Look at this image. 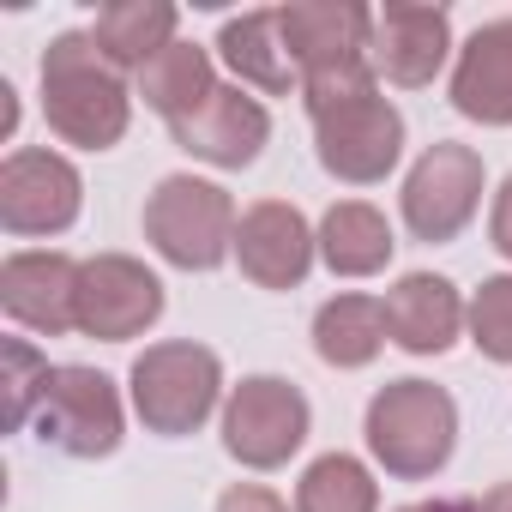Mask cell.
<instances>
[{
	"instance_id": "obj_14",
	"label": "cell",
	"mask_w": 512,
	"mask_h": 512,
	"mask_svg": "<svg viewBox=\"0 0 512 512\" xmlns=\"http://www.w3.org/2000/svg\"><path fill=\"white\" fill-rule=\"evenodd\" d=\"M272 139V115L260 97H247L241 85H217L187 121H175V145L193 151L211 169H247Z\"/></svg>"
},
{
	"instance_id": "obj_11",
	"label": "cell",
	"mask_w": 512,
	"mask_h": 512,
	"mask_svg": "<svg viewBox=\"0 0 512 512\" xmlns=\"http://www.w3.org/2000/svg\"><path fill=\"white\" fill-rule=\"evenodd\" d=\"M79 260L55 247H25L0 266V308L7 320H19L25 332L61 338L79 332Z\"/></svg>"
},
{
	"instance_id": "obj_15",
	"label": "cell",
	"mask_w": 512,
	"mask_h": 512,
	"mask_svg": "<svg viewBox=\"0 0 512 512\" xmlns=\"http://www.w3.org/2000/svg\"><path fill=\"white\" fill-rule=\"evenodd\" d=\"M278 25H284V43L308 73H332L344 61H368V37H374V13L356 7V0H290L278 7Z\"/></svg>"
},
{
	"instance_id": "obj_18",
	"label": "cell",
	"mask_w": 512,
	"mask_h": 512,
	"mask_svg": "<svg viewBox=\"0 0 512 512\" xmlns=\"http://www.w3.org/2000/svg\"><path fill=\"white\" fill-rule=\"evenodd\" d=\"M217 49H223L229 73H235L241 85H253V91H266V97L302 91V67H296V55H290V43H284L278 7H260V13L229 19L223 37H217Z\"/></svg>"
},
{
	"instance_id": "obj_27",
	"label": "cell",
	"mask_w": 512,
	"mask_h": 512,
	"mask_svg": "<svg viewBox=\"0 0 512 512\" xmlns=\"http://www.w3.org/2000/svg\"><path fill=\"white\" fill-rule=\"evenodd\" d=\"M488 241L512 260V175L500 181V193H494V217H488Z\"/></svg>"
},
{
	"instance_id": "obj_9",
	"label": "cell",
	"mask_w": 512,
	"mask_h": 512,
	"mask_svg": "<svg viewBox=\"0 0 512 512\" xmlns=\"http://www.w3.org/2000/svg\"><path fill=\"white\" fill-rule=\"evenodd\" d=\"M79 205H85V181L79 169L61 157V151H13L0 163V223L7 235H61L79 223Z\"/></svg>"
},
{
	"instance_id": "obj_5",
	"label": "cell",
	"mask_w": 512,
	"mask_h": 512,
	"mask_svg": "<svg viewBox=\"0 0 512 512\" xmlns=\"http://www.w3.org/2000/svg\"><path fill=\"white\" fill-rule=\"evenodd\" d=\"M308 398L296 380H278V374H253L229 392L223 404V452L247 470H278L302 452L308 440Z\"/></svg>"
},
{
	"instance_id": "obj_29",
	"label": "cell",
	"mask_w": 512,
	"mask_h": 512,
	"mask_svg": "<svg viewBox=\"0 0 512 512\" xmlns=\"http://www.w3.org/2000/svg\"><path fill=\"white\" fill-rule=\"evenodd\" d=\"M13 127H19V91L0 79V133H13Z\"/></svg>"
},
{
	"instance_id": "obj_16",
	"label": "cell",
	"mask_w": 512,
	"mask_h": 512,
	"mask_svg": "<svg viewBox=\"0 0 512 512\" xmlns=\"http://www.w3.org/2000/svg\"><path fill=\"white\" fill-rule=\"evenodd\" d=\"M386 338L410 356H440L458 344L470 308L464 296L452 290V278H434V272H404L392 290H386Z\"/></svg>"
},
{
	"instance_id": "obj_30",
	"label": "cell",
	"mask_w": 512,
	"mask_h": 512,
	"mask_svg": "<svg viewBox=\"0 0 512 512\" xmlns=\"http://www.w3.org/2000/svg\"><path fill=\"white\" fill-rule=\"evenodd\" d=\"M398 512H470V500H416V506H398Z\"/></svg>"
},
{
	"instance_id": "obj_23",
	"label": "cell",
	"mask_w": 512,
	"mask_h": 512,
	"mask_svg": "<svg viewBox=\"0 0 512 512\" xmlns=\"http://www.w3.org/2000/svg\"><path fill=\"white\" fill-rule=\"evenodd\" d=\"M296 512H380V488L362 458L326 452L296 482Z\"/></svg>"
},
{
	"instance_id": "obj_25",
	"label": "cell",
	"mask_w": 512,
	"mask_h": 512,
	"mask_svg": "<svg viewBox=\"0 0 512 512\" xmlns=\"http://www.w3.org/2000/svg\"><path fill=\"white\" fill-rule=\"evenodd\" d=\"M470 344L488 362H512V278H482V290L470 296Z\"/></svg>"
},
{
	"instance_id": "obj_7",
	"label": "cell",
	"mask_w": 512,
	"mask_h": 512,
	"mask_svg": "<svg viewBox=\"0 0 512 512\" xmlns=\"http://www.w3.org/2000/svg\"><path fill=\"white\" fill-rule=\"evenodd\" d=\"M482 157L458 139H440L416 157V169L404 175V229L428 247L458 241L482 205Z\"/></svg>"
},
{
	"instance_id": "obj_10",
	"label": "cell",
	"mask_w": 512,
	"mask_h": 512,
	"mask_svg": "<svg viewBox=\"0 0 512 512\" xmlns=\"http://www.w3.org/2000/svg\"><path fill=\"white\" fill-rule=\"evenodd\" d=\"M163 314V284L133 253H97L79 272V332L97 344H127Z\"/></svg>"
},
{
	"instance_id": "obj_12",
	"label": "cell",
	"mask_w": 512,
	"mask_h": 512,
	"mask_svg": "<svg viewBox=\"0 0 512 512\" xmlns=\"http://www.w3.org/2000/svg\"><path fill=\"white\" fill-rule=\"evenodd\" d=\"M452 55V19L446 7H416V0H392V7L374 13V37H368V61L374 79L422 91L434 85V73Z\"/></svg>"
},
{
	"instance_id": "obj_22",
	"label": "cell",
	"mask_w": 512,
	"mask_h": 512,
	"mask_svg": "<svg viewBox=\"0 0 512 512\" xmlns=\"http://www.w3.org/2000/svg\"><path fill=\"white\" fill-rule=\"evenodd\" d=\"M211 91H217V79H211V55H205L199 43H169V49L139 73V97H145V109H157L169 127L187 121Z\"/></svg>"
},
{
	"instance_id": "obj_28",
	"label": "cell",
	"mask_w": 512,
	"mask_h": 512,
	"mask_svg": "<svg viewBox=\"0 0 512 512\" xmlns=\"http://www.w3.org/2000/svg\"><path fill=\"white\" fill-rule=\"evenodd\" d=\"M470 512H512V482H500V488L476 494V500H470Z\"/></svg>"
},
{
	"instance_id": "obj_3",
	"label": "cell",
	"mask_w": 512,
	"mask_h": 512,
	"mask_svg": "<svg viewBox=\"0 0 512 512\" xmlns=\"http://www.w3.org/2000/svg\"><path fill=\"white\" fill-rule=\"evenodd\" d=\"M235 199L199 175H163L145 199V241L181 272H211L235 253Z\"/></svg>"
},
{
	"instance_id": "obj_20",
	"label": "cell",
	"mask_w": 512,
	"mask_h": 512,
	"mask_svg": "<svg viewBox=\"0 0 512 512\" xmlns=\"http://www.w3.org/2000/svg\"><path fill=\"white\" fill-rule=\"evenodd\" d=\"M392 247H398L392 241V223L368 199H338L320 217V260L338 278H374V272H386Z\"/></svg>"
},
{
	"instance_id": "obj_19",
	"label": "cell",
	"mask_w": 512,
	"mask_h": 512,
	"mask_svg": "<svg viewBox=\"0 0 512 512\" xmlns=\"http://www.w3.org/2000/svg\"><path fill=\"white\" fill-rule=\"evenodd\" d=\"M175 25H181V13L169 0H109L91 25V37L115 73H145L175 43Z\"/></svg>"
},
{
	"instance_id": "obj_24",
	"label": "cell",
	"mask_w": 512,
	"mask_h": 512,
	"mask_svg": "<svg viewBox=\"0 0 512 512\" xmlns=\"http://www.w3.org/2000/svg\"><path fill=\"white\" fill-rule=\"evenodd\" d=\"M0 368H7V428H25L31 416H37V404H43V386H49V356H37L25 338H7L0 344Z\"/></svg>"
},
{
	"instance_id": "obj_2",
	"label": "cell",
	"mask_w": 512,
	"mask_h": 512,
	"mask_svg": "<svg viewBox=\"0 0 512 512\" xmlns=\"http://www.w3.org/2000/svg\"><path fill=\"white\" fill-rule=\"evenodd\" d=\"M458 446V404L434 380H392L368 404V452L398 482L434 476Z\"/></svg>"
},
{
	"instance_id": "obj_26",
	"label": "cell",
	"mask_w": 512,
	"mask_h": 512,
	"mask_svg": "<svg viewBox=\"0 0 512 512\" xmlns=\"http://www.w3.org/2000/svg\"><path fill=\"white\" fill-rule=\"evenodd\" d=\"M217 512H290V506L272 488H260V482H235V488H223Z\"/></svg>"
},
{
	"instance_id": "obj_4",
	"label": "cell",
	"mask_w": 512,
	"mask_h": 512,
	"mask_svg": "<svg viewBox=\"0 0 512 512\" xmlns=\"http://www.w3.org/2000/svg\"><path fill=\"white\" fill-rule=\"evenodd\" d=\"M127 386H133L139 422L151 434H163V440H181V434H193L217 410V398H223V362H217V350H205L193 338H169V344H151L133 362Z\"/></svg>"
},
{
	"instance_id": "obj_13",
	"label": "cell",
	"mask_w": 512,
	"mask_h": 512,
	"mask_svg": "<svg viewBox=\"0 0 512 512\" xmlns=\"http://www.w3.org/2000/svg\"><path fill=\"white\" fill-rule=\"evenodd\" d=\"M314 247H320V235L284 199H260V205L241 211L235 260H241V272L260 290H296L308 278V266H314Z\"/></svg>"
},
{
	"instance_id": "obj_21",
	"label": "cell",
	"mask_w": 512,
	"mask_h": 512,
	"mask_svg": "<svg viewBox=\"0 0 512 512\" xmlns=\"http://www.w3.org/2000/svg\"><path fill=\"white\" fill-rule=\"evenodd\" d=\"M386 344V308L374 296H332L314 314V350L332 368H368Z\"/></svg>"
},
{
	"instance_id": "obj_6",
	"label": "cell",
	"mask_w": 512,
	"mask_h": 512,
	"mask_svg": "<svg viewBox=\"0 0 512 512\" xmlns=\"http://www.w3.org/2000/svg\"><path fill=\"white\" fill-rule=\"evenodd\" d=\"M121 392L103 368H55L37 404V440L67 458H109L121 446Z\"/></svg>"
},
{
	"instance_id": "obj_17",
	"label": "cell",
	"mask_w": 512,
	"mask_h": 512,
	"mask_svg": "<svg viewBox=\"0 0 512 512\" xmlns=\"http://www.w3.org/2000/svg\"><path fill=\"white\" fill-rule=\"evenodd\" d=\"M452 109L482 127H512V19H488L458 49Z\"/></svg>"
},
{
	"instance_id": "obj_8",
	"label": "cell",
	"mask_w": 512,
	"mask_h": 512,
	"mask_svg": "<svg viewBox=\"0 0 512 512\" xmlns=\"http://www.w3.org/2000/svg\"><path fill=\"white\" fill-rule=\"evenodd\" d=\"M314 157L326 175H338L350 187H374L404 157V115L380 91L362 103H344L332 115H314Z\"/></svg>"
},
{
	"instance_id": "obj_1",
	"label": "cell",
	"mask_w": 512,
	"mask_h": 512,
	"mask_svg": "<svg viewBox=\"0 0 512 512\" xmlns=\"http://www.w3.org/2000/svg\"><path fill=\"white\" fill-rule=\"evenodd\" d=\"M43 115L79 151L121 145L127 121H133V97H127L121 73L103 61L91 31H61L43 49Z\"/></svg>"
}]
</instances>
